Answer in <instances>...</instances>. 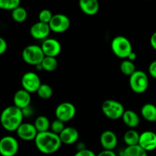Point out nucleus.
Listing matches in <instances>:
<instances>
[{"mask_svg":"<svg viewBox=\"0 0 156 156\" xmlns=\"http://www.w3.org/2000/svg\"><path fill=\"white\" fill-rule=\"evenodd\" d=\"M34 143L37 149L45 155H50L56 152L62 144L59 136L50 130L38 133Z\"/></svg>","mask_w":156,"mask_h":156,"instance_id":"f257e3e1","label":"nucleus"},{"mask_svg":"<svg viewBox=\"0 0 156 156\" xmlns=\"http://www.w3.org/2000/svg\"><path fill=\"white\" fill-rule=\"evenodd\" d=\"M23 118L24 114L22 110L13 105L7 107L3 110L0 115V123L5 130L14 132L23 123Z\"/></svg>","mask_w":156,"mask_h":156,"instance_id":"f03ea898","label":"nucleus"},{"mask_svg":"<svg viewBox=\"0 0 156 156\" xmlns=\"http://www.w3.org/2000/svg\"><path fill=\"white\" fill-rule=\"evenodd\" d=\"M111 50L116 56L126 59L133 52V46L126 37L117 36L111 41Z\"/></svg>","mask_w":156,"mask_h":156,"instance_id":"7ed1b4c3","label":"nucleus"},{"mask_svg":"<svg viewBox=\"0 0 156 156\" xmlns=\"http://www.w3.org/2000/svg\"><path fill=\"white\" fill-rule=\"evenodd\" d=\"M21 56L26 63L32 66H37L41 64L45 55L41 46L31 44L24 47Z\"/></svg>","mask_w":156,"mask_h":156,"instance_id":"20e7f679","label":"nucleus"},{"mask_svg":"<svg viewBox=\"0 0 156 156\" xmlns=\"http://www.w3.org/2000/svg\"><path fill=\"white\" fill-rule=\"evenodd\" d=\"M101 111L105 117L111 120L122 118L125 112L123 105L120 102L112 99H108L102 103Z\"/></svg>","mask_w":156,"mask_h":156,"instance_id":"39448f33","label":"nucleus"},{"mask_svg":"<svg viewBox=\"0 0 156 156\" xmlns=\"http://www.w3.org/2000/svg\"><path fill=\"white\" fill-rule=\"evenodd\" d=\"M131 90L136 94H143L147 90L149 81L148 75L141 70H136L131 76L129 80Z\"/></svg>","mask_w":156,"mask_h":156,"instance_id":"423d86ee","label":"nucleus"},{"mask_svg":"<svg viewBox=\"0 0 156 156\" xmlns=\"http://www.w3.org/2000/svg\"><path fill=\"white\" fill-rule=\"evenodd\" d=\"M21 83L22 89L25 90L30 94L37 92L42 84L39 76L34 72H27L24 73L21 77Z\"/></svg>","mask_w":156,"mask_h":156,"instance_id":"0eeeda50","label":"nucleus"},{"mask_svg":"<svg viewBox=\"0 0 156 156\" xmlns=\"http://www.w3.org/2000/svg\"><path fill=\"white\" fill-rule=\"evenodd\" d=\"M18 149L19 144L15 137L6 136L0 140V155L2 156H15Z\"/></svg>","mask_w":156,"mask_h":156,"instance_id":"6e6552de","label":"nucleus"},{"mask_svg":"<svg viewBox=\"0 0 156 156\" xmlns=\"http://www.w3.org/2000/svg\"><path fill=\"white\" fill-rule=\"evenodd\" d=\"M76 114V107L70 102H62L59 104L55 110V115L56 119L64 123L73 120Z\"/></svg>","mask_w":156,"mask_h":156,"instance_id":"1a4fd4ad","label":"nucleus"},{"mask_svg":"<svg viewBox=\"0 0 156 156\" xmlns=\"http://www.w3.org/2000/svg\"><path fill=\"white\" fill-rule=\"evenodd\" d=\"M50 30L54 33L60 34L66 31L70 27V20L64 14L53 15L51 21L49 23Z\"/></svg>","mask_w":156,"mask_h":156,"instance_id":"9d476101","label":"nucleus"},{"mask_svg":"<svg viewBox=\"0 0 156 156\" xmlns=\"http://www.w3.org/2000/svg\"><path fill=\"white\" fill-rule=\"evenodd\" d=\"M41 47L45 56L51 57H56L62 50L60 43L54 38H47L43 41Z\"/></svg>","mask_w":156,"mask_h":156,"instance_id":"9b49d317","label":"nucleus"},{"mask_svg":"<svg viewBox=\"0 0 156 156\" xmlns=\"http://www.w3.org/2000/svg\"><path fill=\"white\" fill-rule=\"evenodd\" d=\"M17 135L21 140L24 141L34 140L37 136L38 132L34 123H22L16 130Z\"/></svg>","mask_w":156,"mask_h":156,"instance_id":"f8f14e48","label":"nucleus"},{"mask_svg":"<svg viewBox=\"0 0 156 156\" xmlns=\"http://www.w3.org/2000/svg\"><path fill=\"white\" fill-rule=\"evenodd\" d=\"M50 31L51 30L49 24L41 21L33 24L30 28V34L31 35L32 37L34 39L41 40V41L47 39Z\"/></svg>","mask_w":156,"mask_h":156,"instance_id":"ddd939ff","label":"nucleus"},{"mask_svg":"<svg viewBox=\"0 0 156 156\" xmlns=\"http://www.w3.org/2000/svg\"><path fill=\"white\" fill-rule=\"evenodd\" d=\"M139 146L146 152L156 149V133L152 131H145L140 136Z\"/></svg>","mask_w":156,"mask_h":156,"instance_id":"4468645a","label":"nucleus"},{"mask_svg":"<svg viewBox=\"0 0 156 156\" xmlns=\"http://www.w3.org/2000/svg\"><path fill=\"white\" fill-rule=\"evenodd\" d=\"M117 136L113 131L105 130L101 134L100 143L104 150L114 151L117 147Z\"/></svg>","mask_w":156,"mask_h":156,"instance_id":"2eb2a0df","label":"nucleus"},{"mask_svg":"<svg viewBox=\"0 0 156 156\" xmlns=\"http://www.w3.org/2000/svg\"><path fill=\"white\" fill-rule=\"evenodd\" d=\"M30 101H31L30 94L25 90L20 89L14 94V105L19 109L24 110L30 106Z\"/></svg>","mask_w":156,"mask_h":156,"instance_id":"dca6fc26","label":"nucleus"},{"mask_svg":"<svg viewBox=\"0 0 156 156\" xmlns=\"http://www.w3.org/2000/svg\"><path fill=\"white\" fill-rule=\"evenodd\" d=\"M59 136L62 143L66 145H72L76 143L79 138V131L73 126H66Z\"/></svg>","mask_w":156,"mask_h":156,"instance_id":"f3484780","label":"nucleus"},{"mask_svg":"<svg viewBox=\"0 0 156 156\" xmlns=\"http://www.w3.org/2000/svg\"><path fill=\"white\" fill-rule=\"evenodd\" d=\"M79 8L84 14L87 15H94L98 12L100 5L97 0H81Z\"/></svg>","mask_w":156,"mask_h":156,"instance_id":"a211bd4d","label":"nucleus"},{"mask_svg":"<svg viewBox=\"0 0 156 156\" xmlns=\"http://www.w3.org/2000/svg\"><path fill=\"white\" fill-rule=\"evenodd\" d=\"M122 120H123L124 124L131 129L137 127L140 123V119L139 115L132 110L125 111L124 114L122 117Z\"/></svg>","mask_w":156,"mask_h":156,"instance_id":"6ab92c4d","label":"nucleus"},{"mask_svg":"<svg viewBox=\"0 0 156 156\" xmlns=\"http://www.w3.org/2000/svg\"><path fill=\"white\" fill-rule=\"evenodd\" d=\"M141 115L147 121L155 122L156 106L151 103L145 104L141 108Z\"/></svg>","mask_w":156,"mask_h":156,"instance_id":"aec40b11","label":"nucleus"},{"mask_svg":"<svg viewBox=\"0 0 156 156\" xmlns=\"http://www.w3.org/2000/svg\"><path fill=\"white\" fill-rule=\"evenodd\" d=\"M140 134L136 130L130 129L126 131L123 136V141L127 146H133L139 145Z\"/></svg>","mask_w":156,"mask_h":156,"instance_id":"412c9836","label":"nucleus"},{"mask_svg":"<svg viewBox=\"0 0 156 156\" xmlns=\"http://www.w3.org/2000/svg\"><path fill=\"white\" fill-rule=\"evenodd\" d=\"M50 124H51V123H50L48 117L44 115L37 117L34 123V125L35 128L38 133H44L50 130Z\"/></svg>","mask_w":156,"mask_h":156,"instance_id":"4be33fe9","label":"nucleus"},{"mask_svg":"<svg viewBox=\"0 0 156 156\" xmlns=\"http://www.w3.org/2000/svg\"><path fill=\"white\" fill-rule=\"evenodd\" d=\"M122 156H148V152L139 145L127 146L122 152Z\"/></svg>","mask_w":156,"mask_h":156,"instance_id":"5701e85b","label":"nucleus"},{"mask_svg":"<svg viewBox=\"0 0 156 156\" xmlns=\"http://www.w3.org/2000/svg\"><path fill=\"white\" fill-rule=\"evenodd\" d=\"M43 69L47 72H53L57 68L58 62L56 57L45 56L41 62Z\"/></svg>","mask_w":156,"mask_h":156,"instance_id":"b1692460","label":"nucleus"},{"mask_svg":"<svg viewBox=\"0 0 156 156\" xmlns=\"http://www.w3.org/2000/svg\"><path fill=\"white\" fill-rule=\"evenodd\" d=\"M120 69L123 75L127 76H131L136 71L134 62H131V61L128 60V59H124L120 63Z\"/></svg>","mask_w":156,"mask_h":156,"instance_id":"393cba45","label":"nucleus"},{"mask_svg":"<svg viewBox=\"0 0 156 156\" xmlns=\"http://www.w3.org/2000/svg\"><path fill=\"white\" fill-rule=\"evenodd\" d=\"M12 18L15 21L21 23L25 21L27 18V12L24 8L18 6L12 12Z\"/></svg>","mask_w":156,"mask_h":156,"instance_id":"a878e982","label":"nucleus"},{"mask_svg":"<svg viewBox=\"0 0 156 156\" xmlns=\"http://www.w3.org/2000/svg\"><path fill=\"white\" fill-rule=\"evenodd\" d=\"M53 88H51V86L49 85L48 84L45 83L41 84V86L38 88L37 91V95L41 99H44V100L50 98L53 95Z\"/></svg>","mask_w":156,"mask_h":156,"instance_id":"bb28decb","label":"nucleus"},{"mask_svg":"<svg viewBox=\"0 0 156 156\" xmlns=\"http://www.w3.org/2000/svg\"><path fill=\"white\" fill-rule=\"evenodd\" d=\"M21 2L19 0H0V9L13 11L20 6Z\"/></svg>","mask_w":156,"mask_h":156,"instance_id":"cd10ccee","label":"nucleus"},{"mask_svg":"<svg viewBox=\"0 0 156 156\" xmlns=\"http://www.w3.org/2000/svg\"><path fill=\"white\" fill-rule=\"evenodd\" d=\"M65 128V123L58 120V119L53 120L51 123V124H50V131L57 134V135H59Z\"/></svg>","mask_w":156,"mask_h":156,"instance_id":"c85d7f7f","label":"nucleus"},{"mask_svg":"<svg viewBox=\"0 0 156 156\" xmlns=\"http://www.w3.org/2000/svg\"><path fill=\"white\" fill-rule=\"evenodd\" d=\"M53 16V15L52 14L51 11H50L49 9H43V10H41L39 12L38 19H39V21H41V22L49 24Z\"/></svg>","mask_w":156,"mask_h":156,"instance_id":"c756f323","label":"nucleus"},{"mask_svg":"<svg viewBox=\"0 0 156 156\" xmlns=\"http://www.w3.org/2000/svg\"><path fill=\"white\" fill-rule=\"evenodd\" d=\"M73 156H97V155L93 151L88 149H83V150L78 151Z\"/></svg>","mask_w":156,"mask_h":156,"instance_id":"7c9ffc66","label":"nucleus"},{"mask_svg":"<svg viewBox=\"0 0 156 156\" xmlns=\"http://www.w3.org/2000/svg\"><path fill=\"white\" fill-rule=\"evenodd\" d=\"M149 73L152 78L156 79V59L153 60L149 66Z\"/></svg>","mask_w":156,"mask_h":156,"instance_id":"2f4dec72","label":"nucleus"},{"mask_svg":"<svg viewBox=\"0 0 156 156\" xmlns=\"http://www.w3.org/2000/svg\"><path fill=\"white\" fill-rule=\"evenodd\" d=\"M8 48V44L5 40L3 37H0V55H2L5 53Z\"/></svg>","mask_w":156,"mask_h":156,"instance_id":"473e14b6","label":"nucleus"},{"mask_svg":"<svg viewBox=\"0 0 156 156\" xmlns=\"http://www.w3.org/2000/svg\"><path fill=\"white\" fill-rule=\"evenodd\" d=\"M97 156H117L114 151L103 150L98 154Z\"/></svg>","mask_w":156,"mask_h":156,"instance_id":"72a5a7b5","label":"nucleus"},{"mask_svg":"<svg viewBox=\"0 0 156 156\" xmlns=\"http://www.w3.org/2000/svg\"><path fill=\"white\" fill-rule=\"evenodd\" d=\"M150 44L152 48L156 50V31L154 32L150 37Z\"/></svg>","mask_w":156,"mask_h":156,"instance_id":"f704fd0d","label":"nucleus"},{"mask_svg":"<svg viewBox=\"0 0 156 156\" xmlns=\"http://www.w3.org/2000/svg\"><path fill=\"white\" fill-rule=\"evenodd\" d=\"M136 59V54L135 52L133 51L132 53H131L130 54H129V56H128V58L126 59H128V60L131 61V62H133V61L135 60Z\"/></svg>","mask_w":156,"mask_h":156,"instance_id":"c9c22d12","label":"nucleus"},{"mask_svg":"<svg viewBox=\"0 0 156 156\" xmlns=\"http://www.w3.org/2000/svg\"><path fill=\"white\" fill-rule=\"evenodd\" d=\"M155 123H156V120H155Z\"/></svg>","mask_w":156,"mask_h":156,"instance_id":"e433bc0d","label":"nucleus"}]
</instances>
